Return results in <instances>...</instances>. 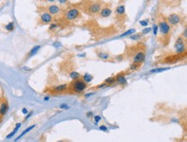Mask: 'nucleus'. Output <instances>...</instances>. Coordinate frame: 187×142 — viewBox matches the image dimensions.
Segmentation results:
<instances>
[{
    "label": "nucleus",
    "mask_w": 187,
    "mask_h": 142,
    "mask_svg": "<svg viewBox=\"0 0 187 142\" xmlns=\"http://www.w3.org/2000/svg\"><path fill=\"white\" fill-rule=\"evenodd\" d=\"M170 68L169 67H160V68H154V69H152L150 71L151 73H154V72H164V71H166V70H169Z\"/></svg>",
    "instance_id": "5701e85b"
},
{
    "label": "nucleus",
    "mask_w": 187,
    "mask_h": 142,
    "mask_svg": "<svg viewBox=\"0 0 187 142\" xmlns=\"http://www.w3.org/2000/svg\"><path fill=\"white\" fill-rule=\"evenodd\" d=\"M175 49H176V53L178 54H183L185 53V40L183 39L182 37H179L176 40L175 42Z\"/></svg>",
    "instance_id": "39448f33"
},
{
    "label": "nucleus",
    "mask_w": 187,
    "mask_h": 142,
    "mask_svg": "<svg viewBox=\"0 0 187 142\" xmlns=\"http://www.w3.org/2000/svg\"><path fill=\"white\" fill-rule=\"evenodd\" d=\"M14 29H15L14 22H11V23H9L5 25V29L7 30V31H13Z\"/></svg>",
    "instance_id": "4be33fe9"
},
{
    "label": "nucleus",
    "mask_w": 187,
    "mask_h": 142,
    "mask_svg": "<svg viewBox=\"0 0 187 142\" xmlns=\"http://www.w3.org/2000/svg\"><path fill=\"white\" fill-rule=\"evenodd\" d=\"M57 142H69L67 140H59Z\"/></svg>",
    "instance_id": "a19ab883"
},
{
    "label": "nucleus",
    "mask_w": 187,
    "mask_h": 142,
    "mask_svg": "<svg viewBox=\"0 0 187 142\" xmlns=\"http://www.w3.org/2000/svg\"><path fill=\"white\" fill-rule=\"evenodd\" d=\"M151 30H152L151 28H145V29L141 31V35H147V34H149L151 32Z\"/></svg>",
    "instance_id": "cd10ccee"
},
{
    "label": "nucleus",
    "mask_w": 187,
    "mask_h": 142,
    "mask_svg": "<svg viewBox=\"0 0 187 142\" xmlns=\"http://www.w3.org/2000/svg\"><path fill=\"white\" fill-rule=\"evenodd\" d=\"M158 28L160 32L161 33V35H163L165 36L168 35L171 32V26L169 25V23H167V21L166 19H162L160 21H159Z\"/></svg>",
    "instance_id": "7ed1b4c3"
},
{
    "label": "nucleus",
    "mask_w": 187,
    "mask_h": 142,
    "mask_svg": "<svg viewBox=\"0 0 187 142\" xmlns=\"http://www.w3.org/2000/svg\"><path fill=\"white\" fill-rule=\"evenodd\" d=\"M22 112H23V114H24V115H26V114H28V110L27 109H22Z\"/></svg>",
    "instance_id": "4c0bfd02"
},
{
    "label": "nucleus",
    "mask_w": 187,
    "mask_h": 142,
    "mask_svg": "<svg viewBox=\"0 0 187 142\" xmlns=\"http://www.w3.org/2000/svg\"><path fill=\"white\" fill-rule=\"evenodd\" d=\"M81 79H83L84 81L86 83V84H88V83H90V82H91L92 80L93 79V77H92V75H91L90 73L86 72V73L84 74L82 77H81Z\"/></svg>",
    "instance_id": "a211bd4d"
},
{
    "label": "nucleus",
    "mask_w": 187,
    "mask_h": 142,
    "mask_svg": "<svg viewBox=\"0 0 187 142\" xmlns=\"http://www.w3.org/2000/svg\"><path fill=\"white\" fill-rule=\"evenodd\" d=\"M45 1L48 2V3H54L56 0H45Z\"/></svg>",
    "instance_id": "58836bf2"
},
{
    "label": "nucleus",
    "mask_w": 187,
    "mask_h": 142,
    "mask_svg": "<svg viewBox=\"0 0 187 142\" xmlns=\"http://www.w3.org/2000/svg\"><path fill=\"white\" fill-rule=\"evenodd\" d=\"M47 10H48L47 12H48L52 16H55V15H58L59 13H60L61 8L57 4H51L47 8Z\"/></svg>",
    "instance_id": "9d476101"
},
{
    "label": "nucleus",
    "mask_w": 187,
    "mask_h": 142,
    "mask_svg": "<svg viewBox=\"0 0 187 142\" xmlns=\"http://www.w3.org/2000/svg\"><path fill=\"white\" fill-rule=\"evenodd\" d=\"M81 16L80 10L76 7L70 8L65 12L64 14V18L68 22H73L77 20L78 18H79Z\"/></svg>",
    "instance_id": "f03ea898"
},
{
    "label": "nucleus",
    "mask_w": 187,
    "mask_h": 142,
    "mask_svg": "<svg viewBox=\"0 0 187 142\" xmlns=\"http://www.w3.org/2000/svg\"><path fill=\"white\" fill-rule=\"evenodd\" d=\"M86 88H87V84L83 79L79 78L77 80H73L70 84L68 89L72 90V91H73L74 93L80 94V93H83L86 90Z\"/></svg>",
    "instance_id": "f257e3e1"
},
{
    "label": "nucleus",
    "mask_w": 187,
    "mask_h": 142,
    "mask_svg": "<svg viewBox=\"0 0 187 142\" xmlns=\"http://www.w3.org/2000/svg\"><path fill=\"white\" fill-rule=\"evenodd\" d=\"M152 29H153V32H154V34L155 35H157V33H158V30H159V28H158V25H157V24H154Z\"/></svg>",
    "instance_id": "c85d7f7f"
},
{
    "label": "nucleus",
    "mask_w": 187,
    "mask_h": 142,
    "mask_svg": "<svg viewBox=\"0 0 187 142\" xmlns=\"http://www.w3.org/2000/svg\"><path fill=\"white\" fill-rule=\"evenodd\" d=\"M69 77H70V78L73 79V80H77V79H79L81 78V74L79 73L78 72H75V71H73V72H71L70 74H69Z\"/></svg>",
    "instance_id": "6ab92c4d"
},
{
    "label": "nucleus",
    "mask_w": 187,
    "mask_h": 142,
    "mask_svg": "<svg viewBox=\"0 0 187 142\" xmlns=\"http://www.w3.org/2000/svg\"><path fill=\"white\" fill-rule=\"evenodd\" d=\"M41 49V46L40 45H36L35 47H33L32 48L30 49V51L29 52V54L27 55V59H30L32 58L33 56H35V55L38 53Z\"/></svg>",
    "instance_id": "ddd939ff"
},
{
    "label": "nucleus",
    "mask_w": 187,
    "mask_h": 142,
    "mask_svg": "<svg viewBox=\"0 0 187 142\" xmlns=\"http://www.w3.org/2000/svg\"><path fill=\"white\" fill-rule=\"evenodd\" d=\"M166 21L167 23H169L170 26H176L181 22V17L176 13H173V14H170L169 16L167 17Z\"/></svg>",
    "instance_id": "423d86ee"
},
{
    "label": "nucleus",
    "mask_w": 187,
    "mask_h": 142,
    "mask_svg": "<svg viewBox=\"0 0 187 142\" xmlns=\"http://www.w3.org/2000/svg\"><path fill=\"white\" fill-rule=\"evenodd\" d=\"M60 109H68V106L67 105V104H61V105L60 106Z\"/></svg>",
    "instance_id": "c9c22d12"
},
{
    "label": "nucleus",
    "mask_w": 187,
    "mask_h": 142,
    "mask_svg": "<svg viewBox=\"0 0 187 142\" xmlns=\"http://www.w3.org/2000/svg\"><path fill=\"white\" fill-rule=\"evenodd\" d=\"M9 109V104L7 102H3L0 105V115H4Z\"/></svg>",
    "instance_id": "4468645a"
},
{
    "label": "nucleus",
    "mask_w": 187,
    "mask_h": 142,
    "mask_svg": "<svg viewBox=\"0 0 187 142\" xmlns=\"http://www.w3.org/2000/svg\"><path fill=\"white\" fill-rule=\"evenodd\" d=\"M54 47H56V48L60 47V43H59V42H55V43H54Z\"/></svg>",
    "instance_id": "e433bc0d"
},
{
    "label": "nucleus",
    "mask_w": 187,
    "mask_h": 142,
    "mask_svg": "<svg viewBox=\"0 0 187 142\" xmlns=\"http://www.w3.org/2000/svg\"><path fill=\"white\" fill-rule=\"evenodd\" d=\"M182 38L185 39V40L187 38V30H186V29H185V30H184V33L182 35Z\"/></svg>",
    "instance_id": "72a5a7b5"
},
{
    "label": "nucleus",
    "mask_w": 187,
    "mask_h": 142,
    "mask_svg": "<svg viewBox=\"0 0 187 142\" xmlns=\"http://www.w3.org/2000/svg\"><path fill=\"white\" fill-rule=\"evenodd\" d=\"M145 58H146L145 52L141 51V50L139 51L138 53H136L135 54V56H134V58H133V64H135V65L140 66V65L144 62Z\"/></svg>",
    "instance_id": "0eeeda50"
},
{
    "label": "nucleus",
    "mask_w": 187,
    "mask_h": 142,
    "mask_svg": "<svg viewBox=\"0 0 187 142\" xmlns=\"http://www.w3.org/2000/svg\"><path fill=\"white\" fill-rule=\"evenodd\" d=\"M97 55L99 59L104 60H108L110 59V55L107 52H103V51H98L97 52Z\"/></svg>",
    "instance_id": "2eb2a0df"
},
{
    "label": "nucleus",
    "mask_w": 187,
    "mask_h": 142,
    "mask_svg": "<svg viewBox=\"0 0 187 142\" xmlns=\"http://www.w3.org/2000/svg\"><path fill=\"white\" fill-rule=\"evenodd\" d=\"M40 21L43 24H49L53 22V16L48 12H43L40 15Z\"/></svg>",
    "instance_id": "6e6552de"
},
{
    "label": "nucleus",
    "mask_w": 187,
    "mask_h": 142,
    "mask_svg": "<svg viewBox=\"0 0 187 142\" xmlns=\"http://www.w3.org/2000/svg\"><path fill=\"white\" fill-rule=\"evenodd\" d=\"M23 70H25V71H31V69L30 68H29V67H23Z\"/></svg>",
    "instance_id": "ea45409f"
},
{
    "label": "nucleus",
    "mask_w": 187,
    "mask_h": 142,
    "mask_svg": "<svg viewBox=\"0 0 187 142\" xmlns=\"http://www.w3.org/2000/svg\"><path fill=\"white\" fill-rule=\"evenodd\" d=\"M94 120H95V122H96V123H98V122L102 120V118H101L100 115H95V116H94Z\"/></svg>",
    "instance_id": "7c9ffc66"
},
{
    "label": "nucleus",
    "mask_w": 187,
    "mask_h": 142,
    "mask_svg": "<svg viewBox=\"0 0 187 142\" xmlns=\"http://www.w3.org/2000/svg\"><path fill=\"white\" fill-rule=\"evenodd\" d=\"M102 3L101 2H93L91 3L88 7H87V12L91 15H97L99 14L102 9Z\"/></svg>",
    "instance_id": "20e7f679"
},
{
    "label": "nucleus",
    "mask_w": 187,
    "mask_h": 142,
    "mask_svg": "<svg viewBox=\"0 0 187 142\" xmlns=\"http://www.w3.org/2000/svg\"><path fill=\"white\" fill-rule=\"evenodd\" d=\"M116 82V78H115V77H110V78H108L107 79H105L104 83H106L107 85H112L114 84V83Z\"/></svg>",
    "instance_id": "393cba45"
},
{
    "label": "nucleus",
    "mask_w": 187,
    "mask_h": 142,
    "mask_svg": "<svg viewBox=\"0 0 187 142\" xmlns=\"http://www.w3.org/2000/svg\"><path fill=\"white\" fill-rule=\"evenodd\" d=\"M138 67H139L138 65H135V64L132 63L131 66H130V70H131V71H135V70L138 69Z\"/></svg>",
    "instance_id": "c756f323"
},
{
    "label": "nucleus",
    "mask_w": 187,
    "mask_h": 142,
    "mask_svg": "<svg viewBox=\"0 0 187 142\" xmlns=\"http://www.w3.org/2000/svg\"><path fill=\"white\" fill-rule=\"evenodd\" d=\"M142 37V35L141 34H133L132 35H130L129 36V38L131 39V40H135V41H137V40H140Z\"/></svg>",
    "instance_id": "b1692460"
},
{
    "label": "nucleus",
    "mask_w": 187,
    "mask_h": 142,
    "mask_svg": "<svg viewBox=\"0 0 187 142\" xmlns=\"http://www.w3.org/2000/svg\"><path fill=\"white\" fill-rule=\"evenodd\" d=\"M185 142H186V141H185Z\"/></svg>",
    "instance_id": "c03bdc74"
},
{
    "label": "nucleus",
    "mask_w": 187,
    "mask_h": 142,
    "mask_svg": "<svg viewBox=\"0 0 187 142\" xmlns=\"http://www.w3.org/2000/svg\"><path fill=\"white\" fill-rule=\"evenodd\" d=\"M94 94V92H93V93H90V94H87V95H85V97H89L90 96H92V95H93Z\"/></svg>",
    "instance_id": "79ce46f5"
},
{
    "label": "nucleus",
    "mask_w": 187,
    "mask_h": 142,
    "mask_svg": "<svg viewBox=\"0 0 187 142\" xmlns=\"http://www.w3.org/2000/svg\"><path fill=\"white\" fill-rule=\"evenodd\" d=\"M115 78H116V81H117L119 85H121L126 86V85H128L127 78H126V77H125V75H124L123 73L117 74V75L115 77Z\"/></svg>",
    "instance_id": "9b49d317"
},
{
    "label": "nucleus",
    "mask_w": 187,
    "mask_h": 142,
    "mask_svg": "<svg viewBox=\"0 0 187 142\" xmlns=\"http://www.w3.org/2000/svg\"><path fill=\"white\" fill-rule=\"evenodd\" d=\"M21 123L20 122H18V123H17V124H16V128L13 129V131H12L11 133L10 134H8L7 136H6V139H11L12 136H14V135L16 134V133H17V131H18V129L20 128V127H21Z\"/></svg>",
    "instance_id": "aec40b11"
},
{
    "label": "nucleus",
    "mask_w": 187,
    "mask_h": 142,
    "mask_svg": "<svg viewBox=\"0 0 187 142\" xmlns=\"http://www.w3.org/2000/svg\"><path fill=\"white\" fill-rule=\"evenodd\" d=\"M59 27V25L55 23H50V27H49V30H55L57 28Z\"/></svg>",
    "instance_id": "bb28decb"
},
{
    "label": "nucleus",
    "mask_w": 187,
    "mask_h": 142,
    "mask_svg": "<svg viewBox=\"0 0 187 142\" xmlns=\"http://www.w3.org/2000/svg\"><path fill=\"white\" fill-rule=\"evenodd\" d=\"M0 1H1V0H0Z\"/></svg>",
    "instance_id": "a18cd8bd"
},
{
    "label": "nucleus",
    "mask_w": 187,
    "mask_h": 142,
    "mask_svg": "<svg viewBox=\"0 0 187 142\" xmlns=\"http://www.w3.org/2000/svg\"><path fill=\"white\" fill-rule=\"evenodd\" d=\"M58 2L60 3V4H66L67 3V0H58Z\"/></svg>",
    "instance_id": "f704fd0d"
},
{
    "label": "nucleus",
    "mask_w": 187,
    "mask_h": 142,
    "mask_svg": "<svg viewBox=\"0 0 187 142\" xmlns=\"http://www.w3.org/2000/svg\"><path fill=\"white\" fill-rule=\"evenodd\" d=\"M36 125H35V124H34V125H32V126H30V127H29V128H27L26 129H25V130H24L23 133H22V134L19 135V136H18L17 139H16V140H15V141H17V140H19V139H21L22 137H23V136H24V135H25L26 134H28V133H29V132H30L31 130H32V129H34V128H35V127H36Z\"/></svg>",
    "instance_id": "f3484780"
},
{
    "label": "nucleus",
    "mask_w": 187,
    "mask_h": 142,
    "mask_svg": "<svg viewBox=\"0 0 187 142\" xmlns=\"http://www.w3.org/2000/svg\"><path fill=\"white\" fill-rule=\"evenodd\" d=\"M48 99H49V97H45L44 98V100H46V101H48Z\"/></svg>",
    "instance_id": "37998d69"
},
{
    "label": "nucleus",
    "mask_w": 187,
    "mask_h": 142,
    "mask_svg": "<svg viewBox=\"0 0 187 142\" xmlns=\"http://www.w3.org/2000/svg\"><path fill=\"white\" fill-rule=\"evenodd\" d=\"M108 85L106 84V83H104V84H101V85H98V86H96V89H102V88H104L105 87V86H107Z\"/></svg>",
    "instance_id": "2f4dec72"
},
{
    "label": "nucleus",
    "mask_w": 187,
    "mask_h": 142,
    "mask_svg": "<svg viewBox=\"0 0 187 142\" xmlns=\"http://www.w3.org/2000/svg\"><path fill=\"white\" fill-rule=\"evenodd\" d=\"M112 14V10L110 7H104L101 9L100 12H99V16L103 18H106L110 17V15Z\"/></svg>",
    "instance_id": "f8f14e48"
},
{
    "label": "nucleus",
    "mask_w": 187,
    "mask_h": 142,
    "mask_svg": "<svg viewBox=\"0 0 187 142\" xmlns=\"http://www.w3.org/2000/svg\"><path fill=\"white\" fill-rule=\"evenodd\" d=\"M148 23H149V21L148 19H145V20H141L139 22V23L141 24V26L143 27H147L148 25Z\"/></svg>",
    "instance_id": "a878e982"
},
{
    "label": "nucleus",
    "mask_w": 187,
    "mask_h": 142,
    "mask_svg": "<svg viewBox=\"0 0 187 142\" xmlns=\"http://www.w3.org/2000/svg\"><path fill=\"white\" fill-rule=\"evenodd\" d=\"M115 12H116V14L119 17L124 16V15H125V6H124L123 4L118 5L117 7L116 8Z\"/></svg>",
    "instance_id": "dca6fc26"
},
{
    "label": "nucleus",
    "mask_w": 187,
    "mask_h": 142,
    "mask_svg": "<svg viewBox=\"0 0 187 142\" xmlns=\"http://www.w3.org/2000/svg\"><path fill=\"white\" fill-rule=\"evenodd\" d=\"M68 88H69V85L67 84H61V85H56L54 86V88H52L51 90V92L52 93H63L66 91H67Z\"/></svg>",
    "instance_id": "1a4fd4ad"
},
{
    "label": "nucleus",
    "mask_w": 187,
    "mask_h": 142,
    "mask_svg": "<svg viewBox=\"0 0 187 142\" xmlns=\"http://www.w3.org/2000/svg\"><path fill=\"white\" fill-rule=\"evenodd\" d=\"M135 33H136V29H130L129 30H127V31H125L123 34H122V35H120V37L130 36V35H132L133 34H135Z\"/></svg>",
    "instance_id": "412c9836"
},
{
    "label": "nucleus",
    "mask_w": 187,
    "mask_h": 142,
    "mask_svg": "<svg viewBox=\"0 0 187 142\" xmlns=\"http://www.w3.org/2000/svg\"><path fill=\"white\" fill-rule=\"evenodd\" d=\"M99 129L102 131H104V132H107L108 131V128H107V127L106 126H104V125H102L99 127Z\"/></svg>",
    "instance_id": "473e14b6"
}]
</instances>
